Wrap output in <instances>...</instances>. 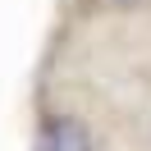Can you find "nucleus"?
Instances as JSON below:
<instances>
[{
	"instance_id": "obj_1",
	"label": "nucleus",
	"mask_w": 151,
	"mask_h": 151,
	"mask_svg": "<svg viewBox=\"0 0 151 151\" xmlns=\"http://www.w3.org/2000/svg\"><path fill=\"white\" fill-rule=\"evenodd\" d=\"M28 133L32 151H151V0H55Z\"/></svg>"
}]
</instances>
